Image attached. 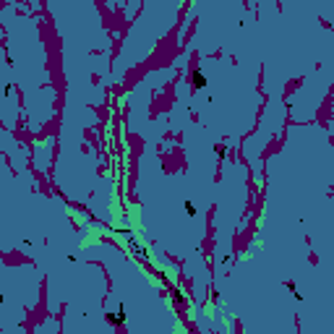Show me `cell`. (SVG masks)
Returning <instances> with one entry per match:
<instances>
[{"mask_svg":"<svg viewBox=\"0 0 334 334\" xmlns=\"http://www.w3.org/2000/svg\"><path fill=\"white\" fill-rule=\"evenodd\" d=\"M183 209H186V214H188V217H196V204H193L191 199H186V201H183Z\"/></svg>","mask_w":334,"mask_h":334,"instance_id":"obj_4","label":"cell"},{"mask_svg":"<svg viewBox=\"0 0 334 334\" xmlns=\"http://www.w3.org/2000/svg\"><path fill=\"white\" fill-rule=\"evenodd\" d=\"M172 300H175V303H183L186 298H183V292H178V290H175V292H172Z\"/></svg>","mask_w":334,"mask_h":334,"instance_id":"obj_7","label":"cell"},{"mask_svg":"<svg viewBox=\"0 0 334 334\" xmlns=\"http://www.w3.org/2000/svg\"><path fill=\"white\" fill-rule=\"evenodd\" d=\"M3 300H5V295H3V292H0V306H3Z\"/></svg>","mask_w":334,"mask_h":334,"instance_id":"obj_8","label":"cell"},{"mask_svg":"<svg viewBox=\"0 0 334 334\" xmlns=\"http://www.w3.org/2000/svg\"><path fill=\"white\" fill-rule=\"evenodd\" d=\"M214 154H217L219 162H225V159H227V146H225V144H217V146H214Z\"/></svg>","mask_w":334,"mask_h":334,"instance_id":"obj_3","label":"cell"},{"mask_svg":"<svg viewBox=\"0 0 334 334\" xmlns=\"http://www.w3.org/2000/svg\"><path fill=\"white\" fill-rule=\"evenodd\" d=\"M287 287H290V292L295 295V300H298V303H303V300H306V298H303V295L298 292V285H295V282H290V285H287Z\"/></svg>","mask_w":334,"mask_h":334,"instance_id":"obj_5","label":"cell"},{"mask_svg":"<svg viewBox=\"0 0 334 334\" xmlns=\"http://www.w3.org/2000/svg\"><path fill=\"white\" fill-rule=\"evenodd\" d=\"M3 97H5V100L13 97V84H5V86H3Z\"/></svg>","mask_w":334,"mask_h":334,"instance_id":"obj_6","label":"cell"},{"mask_svg":"<svg viewBox=\"0 0 334 334\" xmlns=\"http://www.w3.org/2000/svg\"><path fill=\"white\" fill-rule=\"evenodd\" d=\"M107 321H110L112 326H123V324H125V308L120 306L115 313H107Z\"/></svg>","mask_w":334,"mask_h":334,"instance_id":"obj_2","label":"cell"},{"mask_svg":"<svg viewBox=\"0 0 334 334\" xmlns=\"http://www.w3.org/2000/svg\"><path fill=\"white\" fill-rule=\"evenodd\" d=\"M191 84H193V89L196 92H201V89H207V76H204V68H193V73H191Z\"/></svg>","mask_w":334,"mask_h":334,"instance_id":"obj_1","label":"cell"}]
</instances>
